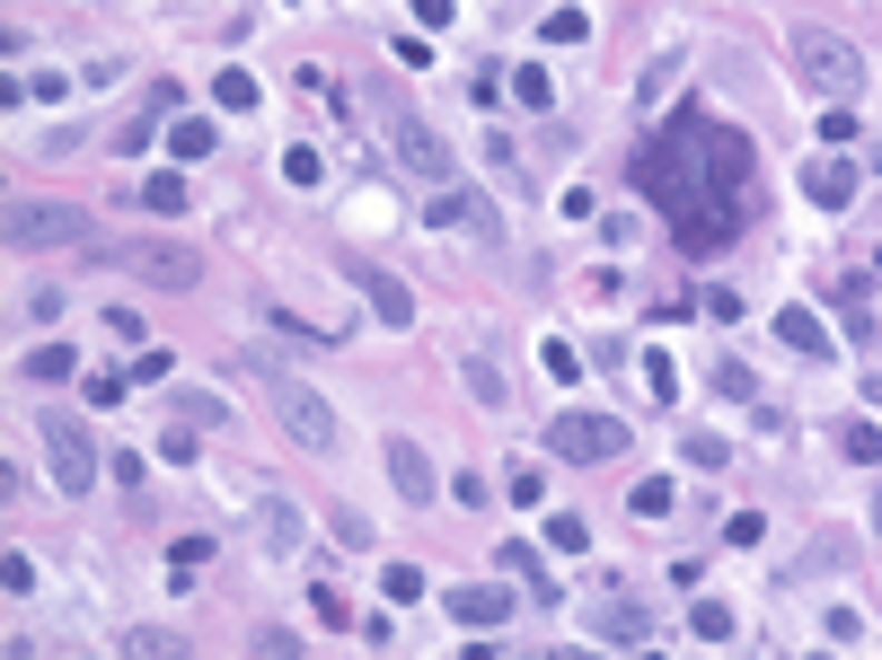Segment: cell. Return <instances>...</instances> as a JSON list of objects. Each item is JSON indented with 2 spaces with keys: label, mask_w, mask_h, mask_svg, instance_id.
<instances>
[{
  "label": "cell",
  "mask_w": 882,
  "mask_h": 660,
  "mask_svg": "<svg viewBox=\"0 0 882 660\" xmlns=\"http://www.w3.org/2000/svg\"><path fill=\"white\" fill-rule=\"evenodd\" d=\"M141 203H150V212H186V177H150Z\"/></svg>",
  "instance_id": "f546056e"
},
{
  "label": "cell",
  "mask_w": 882,
  "mask_h": 660,
  "mask_svg": "<svg viewBox=\"0 0 882 660\" xmlns=\"http://www.w3.org/2000/svg\"><path fill=\"white\" fill-rule=\"evenodd\" d=\"M80 388H89V406H98V414H116V406H125V379H116V370H89Z\"/></svg>",
  "instance_id": "4dcf8cb0"
},
{
  "label": "cell",
  "mask_w": 882,
  "mask_h": 660,
  "mask_svg": "<svg viewBox=\"0 0 882 660\" xmlns=\"http://www.w3.org/2000/svg\"><path fill=\"white\" fill-rule=\"evenodd\" d=\"M212 98H221L230 114H248L256 107V80H248V71H221V80H212Z\"/></svg>",
  "instance_id": "4316f807"
},
{
  "label": "cell",
  "mask_w": 882,
  "mask_h": 660,
  "mask_svg": "<svg viewBox=\"0 0 882 660\" xmlns=\"http://www.w3.org/2000/svg\"><path fill=\"white\" fill-rule=\"evenodd\" d=\"M0 238H9L18 256H44V247H89L98 220L80 212V203H36V194H18V203L0 212Z\"/></svg>",
  "instance_id": "5b68a950"
},
{
  "label": "cell",
  "mask_w": 882,
  "mask_h": 660,
  "mask_svg": "<svg viewBox=\"0 0 882 660\" xmlns=\"http://www.w3.org/2000/svg\"><path fill=\"white\" fill-rule=\"evenodd\" d=\"M256 529H265V547L283 554V563H291V554L309 547V529H300V511H291V493H256Z\"/></svg>",
  "instance_id": "5bb4252c"
},
{
  "label": "cell",
  "mask_w": 882,
  "mask_h": 660,
  "mask_svg": "<svg viewBox=\"0 0 882 660\" xmlns=\"http://www.w3.org/2000/svg\"><path fill=\"white\" fill-rule=\"evenodd\" d=\"M635 186L671 212V238L688 256H715L751 220V141L706 114H680L671 132H653L635 150Z\"/></svg>",
  "instance_id": "6da1fadb"
},
{
  "label": "cell",
  "mask_w": 882,
  "mask_h": 660,
  "mask_svg": "<svg viewBox=\"0 0 882 660\" xmlns=\"http://www.w3.org/2000/svg\"><path fill=\"white\" fill-rule=\"evenodd\" d=\"M379 590H388V608H415L424 599V572L415 563H379Z\"/></svg>",
  "instance_id": "7402d4cb"
},
{
  "label": "cell",
  "mask_w": 882,
  "mask_h": 660,
  "mask_svg": "<svg viewBox=\"0 0 882 660\" xmlns=\"http://www.w3.org/2000/svg\"><path fill=\"white\" fill-rule=\"evenodd\" d=\"M794 71H803L830 107H856V98H865V80H874V71H865V53H856L839 27H812V18L794 27Z\"/></svg>",
  "instance_id": "3957f363"
},
{
  "label": "cell",
  "mask_w": 882,
  "mask_h": 660,
  "mask_svg": "<svg viewBox=\"0 0 882 660\" xmlns=\"http://www.w3.org/2000/svg\"><path fill=\"white\" fill-rule=\"evenodd\" d=\"M327 520H336V538H345V547H371V520H363V511H345V502H336Z\"/></svg>",
  "instance_id": "f35d334b"
},
{
  "label": "cell",
  "mask_w": 882,
  "mask_h": 660,
  "mask_svg": "<svg viewBox=\"0 0 882 660\" xmlns=\"http://www.w3.org/2000/svg\"><path fill=\"white\" fill-rule=\"evenodd\" d=\"M354 282H363V300H371L379 327H406V318H415V291H406L388 264H354Z\"/></svg>",
  "instance_id": "4fadbf2b"
},
{
  "label": "cell",
  "mask_w": 882,
  "mask_h": 660,
  "mask_svg": "<svg viewBox=\"0 0 882 660\" xmlns=\"http://www.w3.org/2000/svg\"><path fill=\"white\" fill-rule=\"evenodd\" d=\"M688 634H697V643H733V608H724V599H697V608H688Z\"/></svg>",
  "instance_id": "d6986e66"
},
{
  "label": "cell",
  "mask_w": 882,
  "mask_h": 660,
  "mask_svg": "<svg viewBox=\"0 0 882 660\" xmlns=\"http://www.w3.org/2000/svg\"><path fill=\"white\" fill-rule=\"evenodd\" d=\"M865 397H874V406H882V370H874V379H865Z\"/></svg>",
  "instance_id": "bcb514c9"
},
{
  "label": "cell",
  "mask_w": 882,
  "mask_h": 660,
  "mask_svg": "<svg viewBox=\"0 0 882 660\" xmlns=\"http://www.w3.org/2000/svg\"><path fill=\"white\" fill-rule=\"evenodd\" d=\"M159 458H177V467L195 458V432H177V414H168V432H159Z\"/></svg>",
  "instance_id": "7bdbcfd3"
},
{
  "label": "cell",
  "mask_w": 882,
  "mask_h": 660,
  "mask_svg": "<svg viewBox=\"0 0 882 660\" xmlns=\"http://www.w3.org/2000/svg\"><path fill=\"white\" fill-rule=\"evenodd\" d=\"M592 634H601L610 652H644V643H653V617H644L635 599H592Z\"/></svg>",
  "instance_id": "7c38bea8"
},
{
  "label": "cell",
  "mask_w": 882,
  "mask_h": 660,
  "mask_svg": "<svg viewBox=\"0 0 882 660\" xmlns=\"http://www.w3.org/2000/svg\"><path fill=\"white\" fill-rule=\"evenodd\" d=\"M230 379H256L265 388V406H274V423L300 440V449H336V414H327V397L309 388V379H291L283 361H265V352H230L221 361Z\"/></svg>",
  "instance_id": "7a4b0ae2"
},
{
  "label": "cell",
  "mask_w": 882,
  "mask_h": 660,
  "mask_svg": "<svg viewBox=\"0 0 882 660\" xmlns=\"http://www.w3.org/2000/svg\"><path fill=\"white\" fill-rule=\"evenodd\" d=\"M821 634H830V643H865V617H856V608H830Z\"/></svg>",
  "instance_id": "e575fe53"
},
{
  "label": "cell",
  "mask_w": 882,
  "mask_h": 660,
  "mask_svg": "<svg viewBox=\"0 0 882 660\" xmlns=\"http://www.w3.org/2000/svg\"><path fill=\"white\" fill-rule=\"evenodd\" d=\"M318 177H327V159H318L309 141H291V150H283V186H318Z\"/></svg>",
  "instance_id": "603a6c76"
},
{
  "label": "cell",
  "mask_w": 882,
  "mask_h": 660,
  "mask_svg": "<svg viewBox=\"0 0 882 660\" xmlns=\"http://www.w3.org/2000/svg\"><path fill=\"white\" fill-rule=\"evenodd\" d=\"M776 343H794L803 361H830V334H821L812 309H776Z\"/></svg>",
  "instance_id": "e0dca14e"
},
{
  "label": "cell",
  "mask_w": 882,
  "mask_h": 660,
  "mask_svg": "<svg viewBox=\"0 0 882 660\" xmlns=\"http://www.w3.org/2000/svg\"><path fill=\"white\" fill-rule=\"evenodd\" d=\"M583 36H592L583 9H547V44H583Z\"/></svg>",
  "instance_id": "f1b7e54d"
},
{
  "label": "cell",
  "mask_w": 882,
  "mask_h": 660,
  "mask_svg": "<svg viewBox=\"0 0 882 660\" xmlns=\"http://www.w3.org/2000/svg\"><path fill=\"white\" fill-rule=\"evenodd\" d=\"M177 423H195V432L221 423V397H212V388H177Z\"/></svg>",
  "instance_id": "cb8c5ba5"
},
{
  "label": "cell",
  "mask_w": 882,
  "mask_h": 660,
  "mask_svg": "<svg viewBox=\"0 0 882 660\" xmlns=\"http://www.w3.org/2000/svg\"><path fill=\"white\" fill-rule=\"evenodd\" d=\"M0 590H9V599H27V590H36V563H27L18 547L0 554Z\"/></svg>",
  "instance_id": "1f68e13d"
},
{
  "label": "cell",
  "mask_w": 882,
  "mask_h": 660,
  "mask_svg": "<svg viewBox=\"0 0 882 660\" xmlns=\"http://www.w3.org/2000/svg\"><path fill=\"white\" fill-rule=\"evenodd\" d=\"M424 220H433V229H468V238H486V247L504 238L495 203H486V194H468V186H459V194H433V203H424Z\"/></svg>",
  "instance_id": "30bf717a"
},
{
  "label": "cell",
  "mask_w": 882,
  "mask_h": 660,
  "mask_svg": "<svg viewBox=\"0 0 882 660\" xmlns=\"http://www.w3.org/2000/svg\"><path fill=\"white\" fill-rule=\"evenodd\" d=\"M547 379H565V388H574V379H583V352H574V343H547Z\"/></svg>",
  "instance_id": "74e56055"
},
{
  "label": "cell",
  "mask_w": 882,
  "mask_h": 660,
  "mask_svg": "<svg viewBox=\"0 0 882 660\" xmlns=\"http://www.w3.org/2000/svg\"><path fill=\"white\" fill-rule=\"evenodd\" d=\"M512 98L529 114H547V71H512Z\"/></svg>",
  "instance_id": "d590c367"
},
{
  "label": "cell",
  "mask_w": 882,
  "mask_h": 660,
  "mask_svg": "<svg viewBox=\"0 0 882 660\" xmlns=\"http://www.w3.org/2000/svg\"><path fill=\"white\" fill-rule=\"evenodd\" d=\"M759 529H767L759 511H733V520H724V538H733V547H759Z\"/></svg>",
  "instance_id": "ee69618b"
},
{
  "label": "cell",
  "mask_w": 882,
  "mask_h": 660,
  "mask_svg": "<svg viewBox=\"0 0 882 660\" xmlns=\"http://www.w3.org/2000/svg\"><path fill=\"white\" fill-rule=\"evenodd\" d=\"M547 449H556L565 467H610V458L627 449V423H610V414H556V423H547Z\"/></svg>",
  "instance_id": "52a82bcc"
},
{
  "label": "cell",
  "mask_w": 882,
  "mask_h": 660,
  "mask_svg": "<svg viewBox=\"0 0 882 660\" xmlns=\"http://www.w3.org/2000/svg\"><path fill=\"white\" fill-rule=\"evenodd\" d=\"M450 9L459 0H415V27H450Z\"/></svg>",
  "instance_id": "f6af8a7d"
},
{
  "label": "cell",
  "mask_w": 882,
  "mask_h": 660,
  "mask_svg": "<svg viewBox=\"0 0 882 660\" xmlns=\"http://www.w3.org/2000/svg\"><path fill=\"white\" fill-rule=\"evenodd\" d=\"M379 467H388V484L415 502V511H433L442 502V476H433V458H424V440H406V432H388L379 440Z\"/></svg>",
  "instance_id": "9c48e42d"
},
{
  "label": "cell",
  "mask_w": 882,
  "mask_h": 660,
  "mask_svg": "<svg viewBox=\"0 0 882 660\" xmlns=\"http://www.w3.org/2000/svg\"><path fill=\"white\" fill-rule=\"evenodd\" d=\"M80 256H98V264H116V273H150L159 291L204 282V256H195V247H177V238H89Z\"/></svg>",
  "instance_id": "277c9868"
},
{
  "label": "cell",
  "mask_w": 882,
  "mask_h": 660,
  "mask_svg": "<svg viewBox=\"0 0 882 660\" xmlns=\"http://www.w3.org/2000/svg\"><path fill=\"white\" fill-rule=\"evenodd\" d=\"M839 449H848L856 467H874V458H882V432H874V423H848V432H839Z\"/></svg>",
  "instance_id": "83f0119b"
},
{
  "label": "cell",
  "mask_w": 882,
  "mask_h": 660,
  "mask_svg": "<svg viewBox=\"0 0 882 660\" xmlns=\"http://www.w3.org/2000/svg\"><path fill=\"white\" fill-rule=\"evenodd\" d=\"M27 379H80V352L71 343H36L27 352Z\"/></svg>",
  "instance_id": "ac0fdd59"
},
{
  "label": "cell",
  "mask_w": 882,
  "mask_h": 660,
  "mask_svg": "<svg viewBox=\"0 0 882 660\" xmlns=\"http://www.w3.org/2000/svg\"><path fill=\"white\" fill-rule=\"evenodd\" d=\"M715 388H724V397H742V406H751V397H759L751 361H715Z\"/></svg>",
  "instance_id": "d6a6232c"
},
{
  "label": "cell",
  "mask_w": 882,
  "mask_h": 660,
  "mask_svg": "<svg viewBox=\"0 0 882 660\" xmlns=\"http://www.w3.org/2000/svg\"><path fill=\"white\" fill-rule=\"evenodd\" d=\"M803 194H812L821 212H848V203H856V159H812V168H803Z\"/></svg>",
  "instance_id": "9a60e30c"
},
{
  "label": "cell",
  "mask_w": 882,
  "mask_h": 660,
  "mask_svg": "<svg viewBox=\"0 0 882 660\" xmlns=\"http://www.w3.org/2000/svg\"><path fill=\"white\" fill-rule=\"evenodd\" d=\"M724 458H733V449H724L715 432H688V467H724Z\"/></svg>",
  "instance_id": "60d3db41"
},
{
  "label": "cell",
  "mask_w": 882,
  "mask_h": 660,
  "mask_svg": "<svg viewBox=\"0 0 882 660\" xmlns=\"http://www.w3.org/2000/svg\"><path fill=\"white\" fill-rule=\"evenodd\" d=\"M504 502H521V511H538V502H547V484H538V467H521V476H512V493Z\"/></svg>",
  "instance_id": "ab89813d"
},
{
  "label": "cell",
  "mask_w": 882,
  "mask_h": 660,
  "mask_svg": "<svg viewBox=\"0 0 882 660\" xmlns=\"http://www.w3.org/2000/svg\"><path fill=\"white\" fill-rule=\"evenodd\" d=\"M874 529H882V493H874Z\"/></svg>",
  "instance_id": "7dc6e473"
},
{
  "label": "cell",
  "mask_w": 882,
  "mask_h": 660,
  "mask_svg": "<svg viewBox=\"0 0 882 660\" xmlns=\"http://www.w3.org/2000/svg\"><path fill=\"white\" fill-rule=\"evenodd\" d=\"M486 159H495V177H504V186H529V168H521V150H512V141H486Z\"/></svg>",
  "instance_id": "8d00e7d4"
},
{
  "label": "cell",
  "mask_w": 882,
  "mask_h": 660,
  "mask_svg": "<svg viewBox=\"0 0 882 660\" xmlns=\"http://www.w3.org/2000/svg\"><path fill=\"white\" fill-rule=\"evenodd\" d=\"M388 150H397V168H415V177H433V186L450 177V141H442L424 114H406V107L388 114Z\"/></svg>",
  "instance_id": "ba28073f"
},
{
  "label": "cell",
  "mask_w": 882,
  "mask_h": 660,
  "mask_svg": "<svg viewBox=\"0 0 882 660\" xmlns=\"http://www.w3.org/2000/svg\"><path fill=\"white\" fill-rule=\"evenodd\" d=\"M821 141H856V107H830V114H821Z\"/></svg>",
  "instance_id": "b9f144b4"
},
{
  "label": "cell",
  "mask_w": 882,
  "mask_h": 660,
  "mask_svg": "<svg viewBox=\"0 0 882 660\" xmlns=\"http://www.w3.org/2000/svg\"><path fill=\"white\" fill-rule=\"evenodd\" d=\"M125 652L159 660V652H186V634H159V626H141V634H125Z\"/></svg>",
  "instance_id": "836d02e7"
},
{
  "label": "cell",
  "mask_w": 882,
  "mask_h": 660,
  "mask_svg": "<svg viewBox=\"0 0 882 660\" xmlns=\"http://www.w3.org/2000/svg\"><path fill=\"white\" fill-rule=\"evenodd\" d=\"M459 379H468V397H477L486 414H504V406H512V379H504L495 352H459Z\"/></svg>",
  "instance_id": "2e32d148"
},
{
  "label": "cell",
  "mask_w": 882,
  "mask_h": 660,
  "mask_svg": "<svg viewBox=\"0 0 882 660\" xmlns=\"http://www.w3.org/2000/svg\"><path fill=\"white\" fill-rule=\"evenodd\" d=\"M450 626H504L512 617V581H450Z\"/></svg>",
  "instance_id": "8fae6325"
},
{
  "label": "cell",
  "mask_w": 882,
  "mask_h": 660,
  "mask_svg": "<svg viewBox=\"0 0 882 660\" xmlns=\"http://www.w3.org/2000/svg\"><path fill=\"white\" fill-rule=\"evenodd\" d=\"M671 502H680V493H671V476H644V484H635V520H662Z\"/></svg>",
  "instance_id": "484cf974"
},
{
  "label": "cell",
  "mask_w": 882,
  "mask_h": 660,
  "mask_svg": "<svg viewBox=\"0 0 882 660\" xmlns=\"http://www.w3.org/2000/svg\"><path fill=\"white\" fill-rule=\"evenodd\" d=\"M44 423V458H53V493H98V440L80 414H36Z\"/></svg>",
  "instance_id": "8992f818"
},
{
  "label": "cell",
  "mask_w": 882,
  "mask_h": 660,
  "mask_svg": "<svg viewBox=\"0 0 882 660\" xmlns=\"http://www.w3.org/2000/svg\"><path fill=\"white\" fill-rule=\"evenodd\" d=\"M168 150H177V159H204V150H221V132H212L204 114H186V123L168 132Z\"/></svg>",
  "instance_id": "44dd1931"
},
{
  "label": "cell",
  "mask_w": 882,
  "mask_h": 660,
  "mask_svg": "<svg viewBox=\"0 0 882 660\" xmlns=\"http://www.w3.org/2000/svg\"><path fill=\"white\" fill-rule=\"evenodd\" d=\"M204 563H212V538H177V547H168V581L186 590V581H195Z\"/></svg>",
  "instance_id": "ffe728a7"
},
{
  "label": "cell",
  "mask_w": 882,
  "mask_h": 660,
  "mask_svg": "<svg viewBox=\"0 0 882 660\" xmlns=\"http://www.w3.org/2000/svg\"><path fill=\"white\" fill-rule=\"evenodd\" d=\"M547 547L556 554H592V529H583L574 511H556V520H547Z\"/></svg>",
  "instance_id": "d4e9b609"
}]
</instances>
